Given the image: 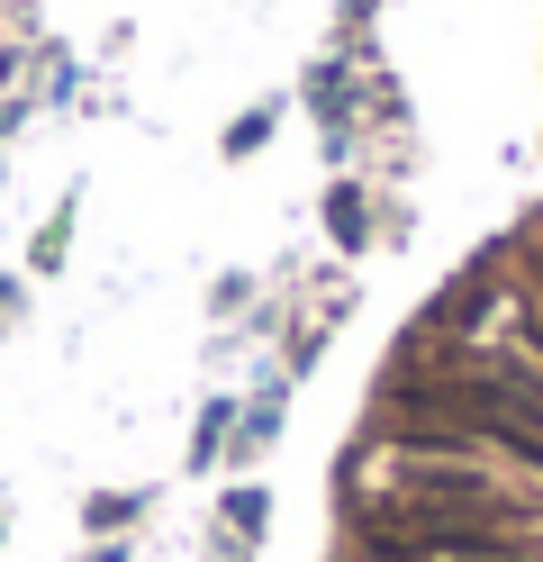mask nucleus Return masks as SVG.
I'll return each mask as SVG.
<instances>
[{
	"mask_svg": "<svg viewBox=\"0 0 543 562\" xmlns=\"http://www.w3.org/2000/svg\"><path fill=\"white\" fill-rule=\"evenodd\" d=\"M381 445L453 453V463H517L543 481V372L498 336L426 327L381 372Z\"/></svg>",
	"mask_w": 543,
	"mask_h": 562,
	"instance_id": "f257e3e1",
	"label": "nucleus"
},
{
	"mask_svg": "<svg viewBox=\"0 0 543 562\" xmlns=\"http://www.w3.org/2000/svg\"><path fill=\"white\" fill-rule=\"evenodd\" d=\"M344 553L353 562H525V499L489 463L389 453L344 481Z\"/></svg>",
	"mask_w": 543,
	"mask_h": 562,
	"instance_id": "f03ea898",
	"label": "nucleus"
},
{
	"mask_svg": "<svg viewBox=\"0 0 543 562\" xmlns=\"http://www.w3.org/2000/svg\"><path fill=\"white\" fill-rule=\"evenodd\" d=\"M498 272L517 281V300H534V308H543V255H534L525 236H507V245H498Z\"/></svg>",
	"mask_w": 543,
	"mask_h": 562,
	"instance_id": "7ed1b4c3",
	"label": "nucleus"
},
{
	"mask_svg": "<svg viewBox=\"0 0 543 562\" xmlns=\"http://www.w3.org/2000/svg\"><path fill=\"white\" fill-rule=\"evenodd\" d=\"M517 236H525V245H534V255H543V200L525 209V227H517Z\"/></svg>",
	"mask_w": 543,
	"mask_h": 562,
	"instance_id": "20e7f679",
	"label": "nucleus"
}]
</instances>
